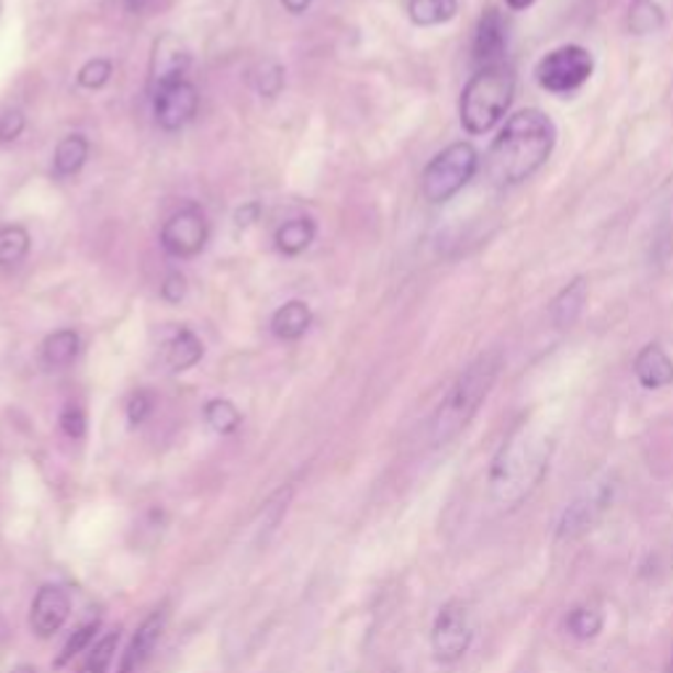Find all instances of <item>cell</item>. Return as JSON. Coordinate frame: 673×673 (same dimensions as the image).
Returning <instances> with one entry per match:
<instances>
[{
  "instance_id": "cell-31",
  "label": "cell",
  "mask_w": 673,
  "mask_h": 673,
  "mask_svg": "<svg viewBox=\"0 0 673 673\" xmlns=\"http://www.w3.org/2000/svg\"><path fill=\"white\" fill-rule=\"evenodd\" d=\"M61 431L71 439H82L88 431V416L79 405H66L61 413Z\"/></svg>"
},
{
  "instance_id": "cell-17",
  "label": "cell",
  "mask_w": 673,
  "mask_h": 673,
  "mask_svg": "<svg viewBox=\"0 0 673 673\" xmlns=\"http://www.w3.org/2000/svg\"><path fill=\"white\" fill-rule=\"evenodd\" d=\"M203 358V343L195 337V332L179 329L171 343L166 345V363L171 371H188Z\"/></svg>"
},
{
  "instance_id": "cell-12",
  "label": "cell",
  "mask_w": 673,
  "mask_h": 673,
  "mask_svg": "<svg viewBox=\"0 0 673 673\" xmlns=\"http://www.w3.org/2000/svg\"><path fill=\"white\" fill-rule=\"evenodd\" d=\"M190 61L192 56L188 45H184L177 35H164L156 45H153V61H150L153 90L184 79L190 69Z\"/></svg>"
},
{
  "instance_id": "cell-1",
  "label": "cell",
  "mask_w": 673,
  "mask_h": 673,
  "mask_svg": "<svg viewBox=\"0 0 673 673\" xmlns=\"http://www.w3.org/2000/svg\"><path fill=\"white\" fill-rule=\"evenodd\" d=\"M552 442L535 429H518L490 466V497L497 508L516 511L548 476Z\"/></svg>"
},
{
  "instance_id": "cell-11",
  "label": "cell",
  "mask_w": 673,
  "mask_h": 673,
  "mask_svg": "<svg viewBox=\"0 0 673 673\" xmlns=\"http://www.w3.org/2000/svg\"><path fill=\"white\" fill-rule=\"evenodd\" d=\"M71 613V597L64 586L45 584L40 586L30 608V626L40 639H48L56 635L66 624Z\"/></svg>"
},
{
  "instance_id": "cell-28",
  "label": "cell",
  "mask_w": 673,
  "mask_h": 673,
  "mask_svg": "<svg viewBox=\"0 0 673 673\" xmlns=\"http://www.w3.org/2000/svg\"><path fill=\"white\" fill-rule=\"evenodd\" d=\"M119 644V631H111L109 637H103L96 644V650H90L88 661H85L79 673H109V665L113 661V652H116Z\"/></svg>"
},
{
  "instance_id": "cell-39",
  "label": "cell",
  "mask_w": 673,
  "mask_h": 673,
  "mask_svg": "<svg viewBox=\"0 0 673 673\" xmlns=\"http://www.w3.org/2000/svg\"><path fill=\"white\" fill-rule=\"evenodd\" d=\"M11 673H37V671L32 669V665H16V669H13Z\"/></svg>"
},
{
  "instance_id": "cell-14",
  "label": "cell",
  "mask_w": 673,
  "mask_h": 673,
  "mask_svg": "<svg viewBox=\"0 0 673 673\" xmlns=\"http://www.w3.org/2000/svg\"><path fill=\"white\" fill-rule=\"evenodd\" d=\"M505 43H508V35H505L503 16H500L497 9H486L484 16L479 19L474 37V61L479 64V69L503 64L500 58L505 53Z\"/></svg>"
},
{
  "instance_id": "cell-21",
  "label": "cell",
  "mask_w": 673,
  "mask_h": 673,
  "mask_svg": "<svg viewBox=\"0 0 673 673\" xmlns=\"http://www.w3.org/2000/svg\"><path fill=\"white\" fill-rule=\"evenodd\" d=\"M79 352V335L75 329L53 332L43 343V363L48 369H66Z\"/></svg>"
},
{
  "instance_id": "cell-29",
  "label": "cell",
  "mask_w": 673,
  "mask_h": 673,
  "mask_svg": "<svg viewBox=\"0 0 673 673\" xmlns=\"http://www.w3.org/2000/svg\"><path fill=\"white\" fill-rule=\"evenodd\" d=\"M98 626H100L98 618H96V621H88V624H82V626H79V629L75 631V635L69 637V642L64 644L61 655L56 658V669H64V665L69 663V661H75V658H77L79 652H82L85 648H90V642H92V637H96Z\"/></svg>"
},
{
  "instance_id": "cell-22",
  "label": "cell",
  "mask_w": 673,
  "mask_h": 673,
  "mask_svg": "<svg viewBox=\"0 0 673 673\" xmlns=\"http://www.w3.org/2000/svg\"><path fill=\"white\" fill-rule=\"evenodd\" d=\"M458 0H411L408 16L418 26H435L445 24L456 16Z\"/></svg>"
},
{
  "instance_id": "cell-4",
  "label": "cell",
  "mask_w": 673,
  "mask_h": 673,
  "mask_svg": "<svg viewBox=\"0 0 673 673\" xmlns=\"http://www.w3.org/2000/svg\"><path fill=\"white\" fill-rule=\"evenodd\" d=\"M516 75L505 64L479 69L461 96V124L469 135H484L511 109Z\"/></svg>"
},
{
  "instance_id": "cell-20",
  "label": "cell",
  "mask_w": 673,
  "mask_h": 673,
  "mask_svg": "<svg viewBox=\"0 0 673 673\" xmlns=\"http://www.w3.org/2000/svg\"><path fill=\"white\" fill-rule=\"evenodd\" d=\"M90 156V143L82 135H69L58 143L53 156V171L56 177H75Z\"/></svg>"
},
{
  "instance_id": "cell-10",
  "label": "cell",
  "mask_w": 673,
  "mask_h": 673,
  "mask_svg": "<svg viewBox=\"0 0 673 673\" xmlns=\"http://www.w3.org/2000/svg\"><path fill=\"white\" fill-rule=\"evenodd\" d=\"M613 500V484L603 482L595 484L592 490H586L579 495L569 508L563 511L561 521H558V539H576L586 535L599 521L605 508Z\"/></svg>"
},
{
  "instance_id": "cell-36",
  "label": "cell",
  "mask_w": 673,
  "mask_h": 673,
  "mask_svg": "<svg viewBox=\"0 0 673 673\" xmlns=\"http://www.w3.org/2000/svg\"><path fill=\"white\" fill-rule=\"evenodd\" d=\"M258 213H261V209H258V203H248L245 205V209H239L237 211V216H235V222H237V226H250V224H256L258 222Z\"/></svg>"
},
{
  "instance_id": "cell-9",
  "label": "cell",
  "mask_w": 673,
  "mask_h": 673,
  "mask_svg": "<svg viewBox=\"0 0 673 673\" xmlns=\"http://www.w3.org/2000/svg\"><path fill=\"white\" fill-rule=\"evenodd\" d=\"M198 103L200 96L195 85L188 82V79L153 90V113H156L158 126L166 132H177L184 124H190L198 113Z\"/></svg>"
},
{
  "instance_id": "cell-30",
  "label": "cell",
  "mask_w": 673,
  "mask_h": 673,
  "mask_svg": "<svg viewBox=\"0 0 673 673\" xmlns=\"http://www.w3.org/2000/svg\"><path fill=\"white\" fill-rule=\"evenodd\" d=\"M113 75V64L105 61V58H96V61H88L79 69L77 82L88 90H100L105 82H109Z\"/></svg>"
},
{
  "instance_id": "cell-19",
  "label": "cell",
  "mask_w": 673,
  "mask_h": 673,
  "mask_svg": "<svg viewBox=\"0 0 673 673\" xmlns=\"http://www.w3.org/2000/svg\"><path fill=\"white\" fill-rule=\"evenodd\" d=\"M586 303V279H574V282L565 288L561 295L552 300V322H556L558 329H565V326H571L579 318V313H582Z\"/></svg>"
},
{
  "instance_id": "cell-13",
  "label": "cell",
  "mask_w": 673,
  "mask_h": 673,
  "mask_svg": "<svg viewBox=\"0 0 673 673\" xmlns=\"http://www.w3.org/2000/svg\"><path fill=\"white\" fill-rule=\"evenodd\" d=\"M166 621H169V610L158 608V610H153L143 624H139L135 637H132L130 648H126V652L122 655V665H119V673H139V671H143V665L150 661V655L156 652L158 642H161V637L166 631Z\"/></svg>"
},
{
  "instance_id": "cell-15",
  "label": "cell",
  "mask_w": 673,
  "mask_h": 673,
  "mask_svg": "<svg viewBox=\"0 0 673 673\" xmlns=\"http://www.w3.org/2000/svg\"><path fill=\"white\" fill-rule=\"evenodd\" d=\"M635 374L644 390H663L673 384V361L661 345H648L635 361Z\"/></svg>"
},
{
  "instance_id": "cell-2",
  "label": "cell",
  "mask_w": 673,
  "mask_h": 673,
  "mask_svg": "<svg viewBox=\"0 0 673 673\" xmlns=\"http://www.w3.org/2000/svg\"><path fill=\"white\" fill-rule=\"evenodd\" d=\"M556 145V124L542 111L526 109L508 119L490 148V175L497 184H518L529 179L550 158Z\"/></svg>"
},
{
  "instance_id": "cell-38",
  "label": "cell",
  "mask_w": 673,
  "mask_h": 673,
  "mask_svg": "<svg viewBox=\"0 0 673 673\" xmlns=\"http://www.w3.org/2000/svg\"><path fill=\"white\" fill-rule=\"evenodd\" d=\"M505 3H508V9H513V11H524V9H529L535 0H505Z\"/></svg>"
},
{
  "instance_id": "cell-6",
  "label": "cell",
  "mask_w": 673,
  "mask_h": 673,
  "mask_svg": "<svg viewBox=\"0 0 673 673\" xmlns=\"http://www.w3.org/2000/svg\"><path fill=\"white\" fill-rule=\"evenodd\" d=\"M595 61L592 53L582 45H563L542 58L537 66V82L556 96L576 92L592 77Z\"/></svg>"
},
{
  "instance_id": "cell-3",
  "label": "cell",
  "mask_w": 673,
  "mask_h": 673,
  "mask_svg": "<svg viewBox=\"0 0 673 673\" xmlns=\"http://www.w3.org/2000/svg\"><path fill=\"white\" fill-rule=\"evenodd\" d=\"M500 363H503L500 361V352H484L456 379V384L450 386L448 395L439 403L435 418H431V445H437V448L439 445H448L450 439H456L471 424V418L482 408L492 384H495Z\"/></svg>"
},
{
  "instance_id": "cell-33",
  "label": "cell",
  "mask_w": 673,
  "mask_h": 673,
  "mask_svg": "<svg viewBox=\"0 0 673 673\" xmlns=\"http://www.w3.org/2000/svg\"><path fill=\"white\" fill-rule=\"evenodd\" d=\"M24 132V116L22 111H5L0 113V143H11Z\"/></svg>"
},
{
  "instance_id": "cell-24",
  "label": "cell",
  "mask_w": 673,
  "mask_h": 673,
  "mask_svg": "<svg viewBox=\"0 0 673 673\" xmlns=\"http://www.w3.org/2000/svg\"><path fill=\"white\" fill-rule=\"evenodd\" d=\"M30 253V232L24 226H3L0 229V266H16Z\"/></svg>"
},
{
  "instance_id": "cell-7",
  "label": "cell",
  "mask_w": 673,
  "mask_h": 673,
  "mask_svg": "<svg viewBox=\"0 0 673 673\" xmlns=\"http://www.w3.org/2000/svg\"><path fill=\"white\" fill-rule=\"evenodd\" d=\"M471 642H474L471 610L458 599H450L439 608L431 626V652L439 663H456L469 652Z\"/></svg>"
},
{
  "instance_id": "cell-32",
  "label": "cell",
  "mask_w": 673,
  "mask_h": 673,
  "mask_svg": "<svg viewBox=\"0 0 673 673\" xmlns=\"http://www.w3.org/2000/svg\"><path fill=\"white\" fill-rule=\"evenodd\" d=\"M150 411H153V395L145 390L135 392V395L130 397V403H126V418H130L132 426L143 424L145 418L150 416Z\"/></svg>"
},
{
  "instance_id": "cell-37",
  "label": "cell",
  "mask_w": 673,
  "mask_h": 673,
  "mask_svg": "<svg viewBox=\"0 0 673 673\" xmlns=\"http://www.w3.org/2000/svg\"><path fill=\"white\" fill-rule=\"evenodd\" d=\"M313 3V0H282V5L288 9L290 13H303L309 5Z\"/></svg>"
},
{
  "instance_id": "cell-25",
  "label": "cell",
  "mask_w": 673,
  "mask_h": 673,
  "mask_svg": "<svg viewBox=\"0 0 673 673\" xmlns=\"http://www.w3.org/2000/svg\"><path fill=\"white\" fill-rule=\"evenodd\" d=\"M665 24L663 9L652 0H635L629 11V32L631 35H650Z\"/></svg>"
},
{
  "instance_id": "cell-34",
  "label": "cell",
  "mask_w": 673,
  "mask_h": 673,
  "mask_svg": "<svg viewBox=\"0 0 673 673\" xmlns=\"http://www.w3.org/2000/svg\"><path fill=\"white\" fill-rule=\"evenodd\" d=\"M161 295L166 303H179V300L188 295V279L179 274V271H171L161 284Z\"/></svg>"
},
{
  "instance_id": "cell-35",
  "label": "cell",
  "mask_w": 673,
  "mask_h": 673,
  "mask_svg": "<svg viewBox=\"0 0 673 673\" xmlns=\"http://www.w3.org/2000/svg\"><path fill=\"white\" fill-rule=\"evenodd\" d=\"M124 5L130 13H139V16H145V13L164 11L166 5H169V0H124Z\"/></svg>"
},
{
  "instance_id": "cell-26",
  "label": "cell",
  "mask_w": 673,
  "mask_h": 673,
  "mask_svg": "<svg viewBox=\"0 0 673 673\" xmlns=\"http://www.w3.org/2000/svg\"><path fill=\"white\" fill-rule=\"evenodd\" d=\"M253 90L261 98H277L284 88V66L279 61H261L250 71Z\"/></svg>"
},
{
  "instance_id": "cell-8",
  "label": "cell",
  "mask_w": 673,
  "mask_h": 673,
  "mask_svg": "<svg viewBox=\"0 0 673 673\" xmlns=\"http://www.w3.org/2000/svg\"><path fill=\"white\" fill-rule=\"evenodd\" d=\"M211 226L200 205H184L179 209L161 229V245L169 256L192 258L209 245Z\"/></svg>"
},
{
  "instance_id": "cell-16",
  "label": "cell",
  "mask_w": 673,
  "mask_h": 673,
  "mask_svg": "<svg viewBox=\"0 0 673 673\" xmlns=\"http://www.w3.org/2000/svg\"><path fill=\"white\" fill-rule=\"evenodd\" d=\"M313 322L311 309L303 303V300H290L288 305H282L271 318V332L279 339H300L309 332V326Z\"/></svg>"
},
{
  "instance_id": "cell-18",
  "label": "cell",
  "mask_w": 673,
  "mask_h": 673,
  "mask_svg": "<svg viewBox=\"0 0 673 673\" xmlns=\"http://www.w3.org/2000/svg\"><path fill=\"white\" fill-rule=\"evenodd\" d=\"M316 237V224L313 218H292V222H284L277 229L274 243L277 250L284 253V256H300Z\"/></svg>"
},
{
  "instance_id": "cell-27",
  "label": "cell",
  "mask_w": 673,
  "mask_h": 673,
  "mask_svg": "<svg viewBox=\"0 0 673 673\" xmlns=\"http://www.w3.org/2000/svg\"><path fill=\"white\" fill-rule=\"evenodd\" d=\"M205 422H209L211 429L218 431V435H232V431H237L243 416H239V411L229 400H211V403L205 405Z\"/></svg>"
},
{
  "instance_id": "cell-23",
  "label": "cell",
  "mask_w": 673,
  "mask_h": 673,
  "mask_svg": "<svg viewBox=\"0 0 673 673\" xmlns=\"http://www.w3.org/2000/svg\"><path fill=\"white\" fill-rule=\"evenodd\" d=\"M603 624L605 616L597 605H579V608L571 610L569 618H565V629H569V635L582 639V642L595 639L599 631H603Z\"/></svg>"
},
{
  "instance_id": "cell-5",
  "label": "cell",
  "mask_w": 673,
  "mask_h": 673,
  "mask_svg": "<svg viewBox=\"0 0 673 673\" xmlns=\"http://www.w3.org/2000/svg\"><path fill=\"white\" fill-rule=\"evenodd\" d=\"M479 166V153L474 145L469 143H456L450 148H445L439 156L426 166L424 171V198L429 203H445L456 192H461L466 184L471 182V177L476 175Z\"/></svg>"
}]
</instances>
